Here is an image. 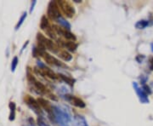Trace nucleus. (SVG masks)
Wrapping results in <instances>:
<instances>
[{
    "instance_id": "6e6552de",
    "label": "nucleus",
    "mask_w": 153,
    "mask_h": 126,
    "mask_svg": "<svg viewBox=\"0 0 153 126\" xmlns=\"http://www.w3.org/2000/svg\"><path fill=\"white\" fill-rule=\"evenodd\" d=\"M38 73L40 75L43 76L45 78H49L53 80H57V79H61L59 74L55 73L53 70H51L49 67H39L38 68Z\"/></svg>"
},
{
    "instance_id": "423d86ee",
    "label": "nucleus",
    "mask_w": 153,
    "mask_h": 126,
    "mask_svg": "<svg viewBox=\"0 0 153 126\" xmlns=\"http://www.w3.org/2000/svg\"><path fill=\"white\" fill-rule=\"evenodd\" d=\"M53 27H54L56 34L59 35V36H61V37H62L63 39H65V40L74 41V42L76 40V36L72 32H70L68 29H66L65 27L59 25H53Z\"/></svg>"
},
{
    "instance_id": "9b49d317",
    "label": "nucleus",
    "mask_w": 153,
    "mask_h": 126,
    "mask_svg": "<svg viewBox=\"0 0 153 126\" xmlns=\"http://www.w3.org/2000/svg\"><path fill=\"white\" fill-rule=\"evenodd\" d=\"M67 96L68 101H70L72 105L75 106L76 107H80V108L85 107V103L81 98L77 97L76 96Z\"/></svg>"
},
{
    "instance_id": "1a4fd4ad",
    "label": "nucleus",
    "mask_w": 153,
    "mask_h": 126,
    "mask_svg": "<svg viewBox=\"0 0 153 126\" xmlns=\"http://www.w3.org/2000/svg\"><path fill=\"white\" fill-rule=\"evenodd\" d=\"M24 101H25V102L27 105H29L30 107H32V108H34L36 111H38L39 113L41 112V107H40V105L38 104V101L36 99H34L32 96H31L29 95H26L25 97H24Z\"/></svg>"
},
{
    "instance_id": "4468645a",
    "label": "nucleus",
    "mask_w": 153,
    "mask_h": 126,
    "mask_svg": "<svg viewBox=\"0 0 153 126\" xmlns=\"http://www.w3.org/2000/svg\"><path fill=\"white\" fill-rule=\"evenodd\" d=\"M59 76H60V78H61L63 81L66 82L69 85H71V86L73 85V84H74V80H73L72 78H68V77H66V76L65 75H62V74H59Z\"/></svg>"
},
{
    "instance_id": "f03ea898",
    "label": "nucleus",
    "mask_w": 153,
    "mask_h": 126,
    "mask_svg": "<svg viewBox=\"0 0 153 126\" xmlns=\"http://www.w3.org/2000/svg\"><path fill=\"white\" fill-rule=\"evenodd\" d=\"M58 6L60 8V10L61 15H63L65 18H72L75 15V8L73 4L69 2V1H65V0H60L57 1Z\"/></svg>"
},
{
    "instance_id": "7ed1b4c3",
    "label": "nucleus",
    "mask_w": 153,
    "mask_h": 126,
    "mask_svg": "<svg viewBox=\"0 0 153 126\" xmlns=\"http://www.w3.org/2000/svg\"><path fill=\"white\" fill-rule=\"evenodd\" d=\"M28 79L32 82V84H33V86L35 87V89L38 90L39 93H41L42 95H44V96H48L49 98H50V99L54 100V101H56V100H57L56 96L51 92L50 90L47 88L44 84H43L42 83L37 81L33 76L28 75Z\"/></svg>"
},
{
    "instance_id": "f257e3e1",
    "label": "nucleus",
    "mask_w": 153,
    "mask_h": 126,
    "mask_svg": "<svg viewBox=\"0 0 153 126\" xmlns=\"http://www.w3.org/2000/svg\"><path fill=\"white\" fill-rule=\"evenodd\" d=\"M37 41H38V48L44 50V51H49L54 54H58V52L61 50V46H59L56 43H54L52 39L48 38L43 35L42 33H38L37 35Z\"/></svg>"
},
{
    "instance_id": "0eeeda50",
    "label": "nucleus",
    "mask_w": 153,
    "mask_h": 126,
    "mask_svg": "<svg viewBox=\"0 0 153 126\" xmlns=\"http://www.w3.org/2000/svg\"><path fill=\"white\" fill-rule=\"evenodd\" d=\"M57 44L59 46H61V48H63L65 50L71 52H75L77 48V44H76V42L74 41H68V40H65L63 38H57Z\"/></svg>"
},
{
    "instance_id": "9d476101",
    "label": "nucleus",
    "mask_w": 153,
    "mask_h": 126,
    "mask_svg": "<svg viewBox=\"0 0 153 126\" xmlns=\"http://www.w3.org/2000/svg\"><path fill=\"white\" fill-rule=\"evenodd\" d=\"M38 104L40 105L41 108L44 109L49 114H53V107L51 106V104L50 103V101L46 99H43L42 97H39L37 99Z\"/></svg>"
},
{
    "instance_id": "39448f33",
    "label": "nucleus",
    "mask_w": 153,
    "mask_h": 126,
    "mask_svg": "<svg viewBox=\"0 0 153 126\" xmlns=\"http://www.w3.org/2000/svg\"><path fill=\"white\" fill-rule=\"evenodd\" d=\"M47 15L49 20L50 21H56L61 15V13L60 10V8L58 6L57 1H51L50 2L48 5V11H47Z\"/></svg>"
},
{
    "instance_id": "f8f14e48",
    "label": "nucleus",
    "mask_w": 153,
    "mask_h": 126,
    "mask_svg": "<svg viewBox=\"0 0 153 126\" xmlns=\"http://www.w3.org/2000/svg\"><path fill=\"white\" fill-rule=\"evenodd\" d=\"M57 55H58L61 59H62L63 61H65V62L71 61L72 58V55H71L68 51H66V50L63 49V48H61V50L58 52Z\"/></svg>"
},
{
    "instance_id": "ddd939ff",
    "label": "nucleus",
    "mask_w": 153,
    "mask_h": 126,
    "mask_svg": "<svg viewBox=\"0 0 153 126\" xmlns=\"http://www.w3.org/2000/svg\"><path fill=\"white\" fill-rule=\"evenodd\" d=\"M50 22L49 21V18L46 17V15H43L41 19V22H40V27L43 31H47L50 27L51 26Z\"/></svg>"
},
{
    "instance_id": "20e7f679",
    "label": "nucleus",
    "mask_w": 153,
    "mask_h": 126,
    "mask_svg": "<svg viewBox=\"0 0 153 126\" xmlns=\"http://www.w3.org/2000/svg\"><path fill=\"white\" fill-rule=\"evenodd\" d=\"M38 55L41 56L43 58V60L47 63L50 66H65L63 63L60 62V60H58L56 57H54V55H50L49 52H47L44 50L39 49L38 48Z\"/></svg>"
}]
</instances>
